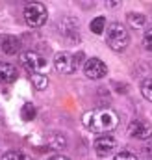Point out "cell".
I'll use <instances>...</instances> for the list:
<instances>
[{"instance_id": "1", "label": "cell", "mask_w": 152, "mask_h": 160, "mask_svg": "<svg viewBox=\"0 0 152 160\" xmlns=\"http://www.w3.org/2000/svg\"><path fill=\"white\" fill-rule=\"evenodd\" d=\"M82 121H83V127L91 132H110L117 128L119 116L110 108H98V110L87 112Z\"/></svg>"}, {"instance_id": "2", "label": "cell", "mask_w": 152, "mask_h": 160, "mask_svg": "<svg viewBox=\"0 0 152 160\" xmlns=\"http://www.w3.org/2000/svg\"><path fill=\"white\" fill-rule=\"evenodd\" d=\"M106 41H108V45H110L113 50H124V48L128 47V41H130L128 30H126L121 22H113V24L108 26Z\"/></svg>"}, {"instance_id": "3", "label": "cell", "mask_w": 152, "mask_h": 160, "mask_svg": "<svg viewBox=\"0 0 152 160\" xmlns=\"http://www.w3.org/2000/svg\"><path fill=\"white\" fill-rule=\"evenodd\" d=\"M46 17H48L46 8L41 2H30L24 6V19L28 22V26H32V28L43 26L46 22Z\"/></svg>"}, {"instance_id": "4", "label": "cell", "mask_w": 152, "mask_h": 160, "mask_svg": "<svg viewBox=\"0 0 152 160\" xmlns=\"http://www.w3.org/2000/svg\"><path fill=\"white\" fill-rule=\"evenodd\" d=\"M82 56H83V54H78V58H74V56H71V54H67V52H59V54H56V58H54V65H56V69H58L59 73L71 75V73H74L76 67H78V63L82 62Z\"/></svg>"}, {"instance_id": "5", "label": "cell", "mask_w": 152, "mask_h": 160, "mask_svg": "<svg viewBox=\"0 0 152 160\" xmlns=\"http://www.w3.org/2000/svg\"><path fill=\"white\" fill-rule=\"evenodd\" d=\"M83 73H85L87 78L98 80V78H102V77H106L108 67H106V63H104L102 60H98V58H91V60L85 62V65H83Z\"/></svg>"}, {"instance_id": "6", "label": "cell", "mask_w": 152, "mask_h": 160, "mask_svg": "<svg viewBox=\"0 0 152 160\" xmlns=\"http://www.w3.org/2000/svg\"><path fill=\"white\" fill-rule=\"evenodd\" d=\"M128 132L135 140H149L152 136V125L145 119H134L128 127Z\"/></svg>"}, {"instance_id": "7", "label": "cell", "mask_w": 152, "mask_h": 160, "mask_svg": "<svg viewBox=\"0 0 152 160\" xmlns=\"http://www.w3.org/2000/svg\"><path fill=\"white\" fill-rule=\"evenodd\" d=\"M21 63L28 69V71H36V73H41L45 67H46V60L37 54V52H24L22 56H21Z\"/></svg>"}, {"instance_id": "8", "label": "cell", "mask_w": 152, "mask_h": 160, "mask_svg": "<svg viewBox=\"0 0 152 160\" xmlns=\"http://www.w3.org/2000/svg\"><path fill=\"white\" fill-rule=\"evenodd\" d=\"M115 147H117V142H115L113 136H98L97 140H95V153L98 155V157H108V155H112L115 151Z\"/></svg>"}, {"instance_id": "9", "label": "cell", "mask_w": 152, "mask_h": 160, "mask_svg": "<svg viewBox=\"0 0 152 160\" xmlns=\"http://www.w3.org/2000/svg\"><path fill=\"white\" fill-rule=\"evenodd\" d=\"M59 34L69 39V43H76L80 39V32H78V26H76V21L67 17V19H61L59 22Z\"/></svg>"}, {"instance_id": "10", "label": "cell", "mask_w": 152, "mask_h": 160, "mask_svg": "<svg viewBox=\"0 0 152 160\" xmlns=\"http://www.w3.org/2000/svg\"><path fill=\"white\" fill-rule=\"evenodd\" d=\"M17 78V69L15 65L7 63V62H0V82L2 84H11Z\"/></svg>"}, {"instance_id": "11", "label": "cell", "mask_w": 152, "mask_h": 160, "mask_svg": "<svg viewBox=\"0 0 152 160\" xmlns=\"http://www.w3.org/2000/svg\"><path fill=\"white\" fill-rule=\"evenodd\" d=\"M2 50L6 52V54H17L19 50H21V41L17 39V38H13V36H6L4 39H2Z\"/></svg>"}, {"instance_id": "12", "label": "cell", "mask_w": 152, "mask_h": 160, "mask_svg": "<svg viewBox=\"0 0 152 160\" xmlns=\"http://www.w3.org/2000/svg\"><path fill=\"white\" fill-rule=\"evenodd\" d=\"M48 147L59 151V149H65V147H67V142H65L63 136H59V134H52V136L48 138Z\"/></svg>"}, {"instance_id": "13", "label": "cell", "mask_w": 152, "mask_h": 160, "mask_svg": "<svg viewBox=\"0 0 152 160\" xmlns=\"http://www.w3.org/2000/svg\"><path fill=\"white\" fill-rule=\"evenodd\" d=\"M36 114H37V110H36V106H34L32 102H26V104L21 108V116H22L24 121H32L36 118Z\"/></svg>"}, {"instance_id": "14", "label": "cell", "mask_w": 152, "mask_h": 160, "mask_svg": "<svg viewBox=\"0 0 152 160\" xmlns=\"http://www.w3.org/2000/svg\"><path fill=\"white\" fill-rule=\"evenodd\" d=\"M30 80H32V84H34L37 89H45V88L48 86V78H46L45 75H41V73H36V75L32 73V75H30Z\"/></svg>"}, {"instance_id": "15", "label": "cell", "mask_w": 152, "mask_h": 160, "mask_svg": "<svg viewBox=\"0 0 152 160\" xmlns=\"http://www.w3.org/2000/svg\"><path fill=\"white\" fill-rule=\"evenodd\" d=\"M0 160H32V157L26 155V153H22V151H9V153L2 155Z\"/></svg>"}, {"instance_id": "16", "label": "cell", "mask_w": 152, "mask_h": 160, "mask_svg": "<svg viewBox=\"0 0 152 160\" xmlns=\"http://www.w3.org/2000/svg\"><path fill=\"white\" fill-rule=\"evenodd\" d=\"M104 28H106V19L104 17H97V19L91 21V32L93 34H102Z\"/></svg>"}, {"instance_id": "17", "label": "cell", "mask_w": 152, "mask_h": 160, "mask_svg": "<svg viewBox=\"0 0 152 160\" xmlns=\"http://www.w3.org/2000/svg\"><path fill=\"white\" fill-rule=\"evenodd\" d=\"M145 15H139V13H130L128 15V22H130V26H134V28H141L143 24H145Z\"/></svg>"}, {"instance_id": "18", "label": "cell", "mask_w": 152, "mask_h": 160, "mask_svg": "<svg viewBox=\"0 0 152 160\" xmlns=\"http://www.w3.org/2000/svg\"><path fill=\"white\" fill-rule=\"evenodd\" d=\"M141 93H143L145 99L152 101V78H149V80L143 82V86H141Z\"/></svg>"}, {"instance_id": "19", "label": "cell", "mask_w": 152, "mask_h": 160, "mask_svg": "<svg viewBox=\"0 0 152 160\" xmlns=\"http://www.w3.org/2000/svg\"><path fill=\"white\" fill-rule=\"evenodd\" d=\"M113 160H137V157L132 155V153H128V151H121L119 155H115Z\"/></svg>"}, {"instance_id": "20", "label": "cell", "mask_w": 152, "mask_h": 160, "mask_svg": "<svg viewBox=\"0 0 152 160\" xmlns=\"http://www.w3.org/2000/svg\"><path fill=\"white\" fill-rule=\"evenodd\" d=\"M143 45H145L147 50H150L152 52V30H149V32L145 34V38H143Z\"/></svg>"}, {"instance_id": "21", "label": "cell", "mask_w": 152, "mask_h": 160, "mask_svg": "<svg viewBox=\"0 0 152 160\" xmlns=\"http://www.w3.org/2000/svg\"><path fill=\"white\" fill-rule=\"evenodd\" d=\"M48 160H69L67 157H59V155H56V157H50Z\"/></svg>"}, {"instance_id": "22", "label": "cell", "mask_w": 152, "mask_h": 160, "mask_svg": "<svg viewBox=\"0 0 152 160\" xmlns=\"http://www.w3.org/2000/svg\"><path fill=\"white\" fill-rule=\"evenodd\" d=\"M108 6L110 8H115V6H119V2H108Z\"/></svg>"}, {"instance_id": "23", "label": "cell", "mask_w": 152, "mask_h": 160, "mask_svg": "<svg viewBox=\"0 0 152 160\" xmlns=\"http://www.w3.org/2000/svg\"><path fill=\"white\" fill-rule=\"evenodd\" d=\"M0 121H2V110H0Z\"/></svg>"}]
</instances>
